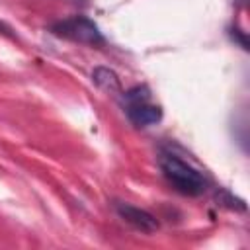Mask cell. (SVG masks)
Segmentation results:
<instances>
[{
    "label": "cell",
    "mask_w": 250,
    "mask_h": 250,
    "mask_svg": "<svg viewBox=\"0 0 250 250\" xmlns=\"http://www.w3.org/2000/svg\"><path fill=\"white\" fill-rule=\"evenodd\" d=\"M160 170L164 178L186 195H199L205 191L207 182L199 170H195L186 160L178 158L176 154H162L160 156Z\"/></svg>",
    "instance_id": "obj_1"
},
{
    "label": "cell",
    "mask_w": 250,
    "mask_h": 250,
    "mask_svg": "<svg viewBox=\"0 0 250 250\" xmlns=\"http://www.w3.org/2000/svg\"><path fill=\"white\" fill-rule=\"evenodd\" d=\"M53 31L61 37L72 39L76 43H84V45H104V35L100 31V27L86 16H72L66 18L62 21H57L53 25Z\"/></svg>",
    "instance_id": "obj_2"
},
{
    "label": "cell",
    "mask_w": 250,
    "mask_h": 250,
    "mask_svg": "<svg viewBox=\"0 0 250 250\" xmlns=\"http://www.w3.org/2000/svg\"><path fill=\"white\" fill-rule=\"evenodd\" d=\"M115 211H117V215L125 223L133 225L135 229H139L143 232H154V230H158L156 217L152 213L141 209V207H135V205L125 203V201H115Z\"/></svg>",
    "instance_id": "obj_3"
},
{
    "label": "cell",
    "mask_w": 250,
    "mask_h": 250,
    "mask_svg": "<svg viewBox=\"0 0 250 250\" xmlns=\"http://www.w3.org/2000/svg\"><path fill=\"white\" fill-rule=\"evenodd\" d=\"M127 115L133 125L137 127H148L162 119V109L150 102H139L127 105Z\"/></svg>",
    "instance_id": "obj_4"
},
{
    "label": "cell",
    "mask_w": 250,
    "mask_h": 250,
    "mask_svg": "<svg viewBox=\"0 0 250 250\" xmlns=\"http://www.w3.org/2000/svg\"><path fill=\"white\" fill-rule=\"evenodd\" d=\"M92 78H94V82H96L102 90H105V92H109V94H121L119 76H117L111 68H107V66H98V68L92 72Z\"/></svg>",
    "instance_id": "obj_5"
}]
</instances>
